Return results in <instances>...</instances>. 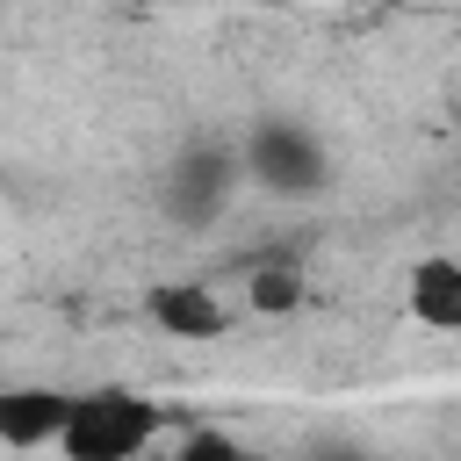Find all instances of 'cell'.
<instances>
[{"label":"cell","mask_w":461,"mask_h":461,"mask_svg":"<svg viewBox=\"0 0 461 461\" xmlns=\"http://www.w3.org/2000/svg\"><path fill=\"white\" fill-rule=\"evenodd\" d=\"M245 295H252V310L281 317V310H295V303H303V274H295V267H259V274L245 281Z\"/></svg>","instance_id":"cell-7"},{"label":"cell","mask_w":461,"mask_h":461,"mask_svg":"<svg viewBox=\"0 0 461 461\" xmlns=\"http://www.w3.org/2000/svg\"><path fill=\"white\" fill-rule=\"evenodd\" d=\"M65 418H72V396H58V389L22 382V389L0 396V439H7L14 454H29V447H58Z\"/></svg>","instance_id":"cell-5"},{"label":"cell","mask_w":461,"mask_h":461,"mask_svg":"<svg viewBox=\"0 0 461 461\" xmlns=\"http://www.w3.org/2000/svg\"><path fill=\"white\" fill-rule=\"evenodd\" d=\"M238 180H245V158H238L230 144H187V151L166 166V180H158V209H166L180 230H209V223L230 209Z\"/></svg>","instance_id":"cell-3"},{"label":"cell","mask_w":461,"mask_h":461,"mask_svg":"<svg viewBox=\"0 0 461 461\" xmlns=\"http://www.w3.org/2000/svg\"><path fill=\"white\" fill-rule=\"evenodd\" d=\"M173 461H245V447H238L230 432H187V439L173 447Z\"/></svg>","instance_id":"cell-8"},{"label":"cell","mask_w":461,"mask_h":461,"mask_svg":"<svg viewBox=\"0 0 461 461\" xmlns=\"http://www.w3.org/2000/svg\"><path fill=\"white\" fill-rule=\"evenodd\" d=\"M238 158H245V180L267 187V194H281V202H310V194L331 187V151H324V137H317L310 122H295V115H259V122L245 130Z\"/></svg>","instance_id":"cell-2"},{"label":"cell","mask_w":461,"mask_h":461,"mask_svg":"<svg viewBox=\"0 0 461 461\" xmlns=\"http://www.w3.org/2000/svg\"><path fill=\"white\" fill-rule=\"evenodd\" d=\"M353 7H367V0H353Z\"/></svg>","instance_id":"cell-9"},{"label":"cell","mask_w":461,"mask_h":461,"mask_svg":"<svg viewBox=\"0 0 461 461\" xmlns=\"http://www.w3.org/2000/svg\"><path fill=\"white\" fill-rule=\"evenodd\" d=\"M403 303L425 331H461V259L447 252H425L411 274H403Z\"/></svg>","instance_id":"cell-6"},{"label":"cell","mask_w":461,"mask_h":461,"mask_svg":"<svg viewBox=\"0 0 461 461\" xmlns=\"http://www.w3.org/2000/svg\"><path fill=\"white\" fill-rule=\"evenodd\" d=\"M245 461H259V454H245Z\"/></svg>","instance_id":"cell-10"},{"label":"cell","mask_w":461,"mask_h":461,"mask_svg":"<svg viewBox=\"0 0 461 461\" xmlns=\"http://www.w3.org/2000/svg\"><path fill=\"white\" fill-rule=\"evenodd\" d=\"M144 310H151V324L173 331V339H223V331H230V310L216 303L209 281H158V288L144 295Z\"/></svg>","instance_id":"cell-4"},{"label":"cell","mask_w":461,"mask_h":461,"mask_svg":"<svg viewBox=\"0 0 461 461\" xmlns=\"http://www.w3.org/2000/svg\"><path fill=\"white\" fill-rule=\"evenodd\" d=\"M158 432H166V411L151 396H137V389H86V396H72L58 454L65 461H144Z\"/></svg>","instance_id":"cell-1"}]
</instances>
